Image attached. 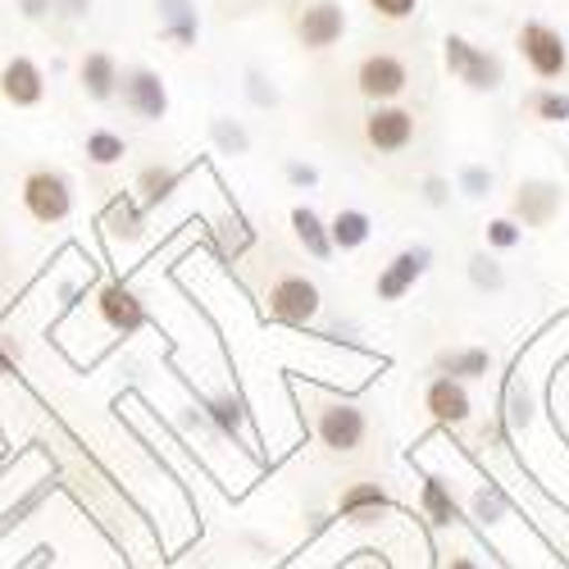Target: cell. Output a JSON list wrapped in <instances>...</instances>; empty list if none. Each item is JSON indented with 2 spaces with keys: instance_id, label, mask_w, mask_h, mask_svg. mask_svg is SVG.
I'll return each mask as SVG.
<instances>
[{
  "instance_id": "3",
  "label": "cell",
  "mask_w": 569,
  "mask_h": 569,
  "mask_svg": "<svg viewBox=\"0 0 569 569\" xmlns=\"http://www.w3.org/2000/svg\"><path fill=\"white\" fill-rule=\"evenodd\" d=\"M19 197H23V210L46 228H56L73 214V182L60 169H32L19 187Z\"/></svg>"
},
{
  "instance_id": "34",
  "label": "cell",
  "mask_w": 569,
  "mask_h": 569,
  "mask_svg": "<svg viewBox=\"0 0 569 569\" xmlns=\"http://www.w3.org/2000/svg\"><path fill=\"white\" fill-rule=\"evenodd\" d=\"M247 97L260 106V110H269V106H278V91L260 78V69H247Z\"/></svg>"
},
{
  "instance_id": "32",
  "label": "cell",
  "mask_w": 569,
  "mask_h": 569,
  "mask_svg": "<svg viewBox=\"0 0 569 569\" xmlns=\"http://www.w3.org/2000/svg\"><path fill=\"white\" fill-rule=\"evenodd\" d=\"M460 192H465L469 201L488 197V192H492V169H483V164H469V169H460Z\"/></svg>"
},
{
  "instance_id": "17",
  "label": "cell",
  "mask_w": 569,
  "mask_h": 569,
  "mask_svg": "<svg viewBox=\"0 0 569 569\" xmlns=\"http://www.w3.org/2000/svg\"><path fill=\"white\" fill-rule=\"evenodd\" d=\"M160 37L173 41L178 51H192L201 37V19L192 0H160Z\"/></svg>"
},
{
  "instance_id": "23",
  "label": "cell",
  "mask_w": 569,
  "mask_h": 569,
  "mask_svg": "<svg viewBox=\"0 0 569 569\" xmlns=\"http://www.w3.org/2000/svg\"><path fill=\"white\" fill-rule=\"evenodd\" d=\"M106 228L114 242H137V237L147 232V214H141V206L132 197H114L106 210Z\"/></svg>"
},
{
  "instance_id": "28",
  "label": "cell",
  "mask_w": 569,
  "mask_h": 569,
  "mask_svg": "<svg viewBox=\"0 0 569 569\" xmlns=\"http://www.w3.org/2000/svg\"><path fill=\"white\" fill-rule=\"evenodd\" d=\"M501 419L510 423V429H529V423H533V392L519 383V378H515V383H506V410H501Z\"/></svg>"
},
{
  "instance_id": "8",
  "label": "cell",
  "mask_w": 569,
  "mask_h": 569,
  "mask_svg": "<svg viewBox=\"0 0 569 569\" xmlns=\"http://www.w3.org/2000/svg\"><path fill=\"white\" fill-rule=\"evenodd\" d=\"M429 264H433V251L429 247H406V251H397L383 269H378V278H373V297L378 301H406L410 292H415V282L429 273Z\"/></svg>"
},
{
  "instance_id": "22",
  "label": "cell",
  "mask_w": 569,
  "mask_h": 569,
  "mask_svg": "<svg viewBox=\"0 0 569 569\" xmlns=\"http://www.w3.org/2000/svg\"><path fill=\"white\" fill-rule=\"evenodd\" d=\"M419 510L423 519H429L433 529H451L456 519H460V506L451 497V488L438 479V473H423V492H419Z\"/></svg>"
},
{
  "instance_id": "36",
  "label": "cell",
  "mask_w": 569,
  "mask_h": 569,
  "mask_svg": "<svg viewBox=\"0 0 569 569\" xmlns=\"http://www.w3.org/2000/svg\"><path fill=\"white\" fill-rule=\"evenodd\" d=\"M51 6H56L64 19H87V14H91V0H51Z\"/></svg>"
},
{
  "instance_id": "26",
  "label": "cell",
  "mask_w": 569,
  "mask_h": 569,
  "mask_svg": "<svg viewBox=\"0 0 569 569\" xmlns=\"http://www.w3.org/2000/svg\"><path fill=\"white\" fill-rule=\"evenodd\" d=\"M206 415H210V423H214V429L237 447V442H242V401H237V397H210L206 401Z\"/></svg>"
},
{
  "instance_id": "5",
  "label": "cell",
  "mask_w": 569,
  "mask_h": 569,
  "mask_svg": "<svg viewBox=\"0 0 569 569\" xmlns=\"http://www.w3.org/2000/svg\"><path fill=\"white\" fill-rule=\"evenodd\" d=\"M515 46H519V56H525V64L533 69V78H542V82L565 78V69H569V46H565V37H560L551 23L529 19L525 28H519Z\"/></svg>"
},
{
  "instance_id": "30",
  "label": "cell",
  "mask_w": 569,
  "mask_h": 569,
  "mask_svg": "<svg viewBox=\"0 0 569 569\" xmlns=\"http://www.w3.org/2000/svg\"><path fill=\"white\" fill-rule=\"evenodd\" d=\"M469 282L479 292H501L506 288V269L488 251H479V256H469Z\"/></svg>"
},
{
  "instance_id": "27",
  "label": "cell",
  "mask_w": 569,
  "mask_h": 569,
  "mask_svg": "<svg viewBox=\"0 0 569 569\" xmlns=\"http://www.w3.org/2000/svg\"><path fill=\"white\" fill-rule=\"evenodd\" d=\"M525 106H529L533 119H542V123H569V91H560V87H538V91H529Z\"/></svg>"
},
{
  "instance_id": "40",
  "label": "cell",
  "mask_w": 569,
  "mask_h": 569,
  "mask_svg": "<svg viewBox=\"0 0 569 569\" xmlns=\"http://www.w3.org/2000/svg\"><path fill=\"white\" fill-rule=\"evenodd\" d=\"M447 569H479V560H473V556H456Z\"/></svg>"
},
{
  "instance_id": "16",
  "label": "cell",
  "mask_w": 569,
  "mask_h": 569,
  "mask_svg": "<svg viewBox=\"0 0 569 569\" xmlns=\"http://www.w3.org/2000/svg\"><path fill=\"white\" fill-rule=\"evenodd\" d=\"M383 510H392V492L383 483H351L342 497H338V515L347 525H369Z\"/></svg>"
},
{
  "instance_id": "35",
  "label": "cell",
  "mask_w": 569,
  "mask_h": 569,
  "mask_svg": "<svg viewBox=\"0 0 569 569\" xmlns=\"http://www.w3.org/2000/svg\"><path fill=\"white\" fill-rule=\"evenodd\" d=\"M288 182L292 187H315L319 182V169L315 164H301V160H288Z\"/></svg>"
},
{
  "instance_id": "29",
  "label": "cell",
  "mask_w": 569,
  "mask_h": 569,
  "mask_svg": "<svg viewBox=\"0 0 569 569\" xmlns=\"http://www.w3.org/2000/svg\"><path fill=\"white\" fill-rule=\"evenodd\" d=\"M210 137H214V147L223 156H247L251 151V132L242 123H232V119H214L210 123Z\"/></svg>"
},
{
  "instance_id": "7",
  "label": "cell",
  "mask_w": 569,
  "mask_h": 569,
  "mask_svg": "<svg viewBox=\"0 0 569 569\" xmlns=\"http://www.w3.org/2000/svg\"><path fill=\"white\" fill-rule=\"evenodd\" d=\"M119 97H123V110L141 123H160L169 114V87L156 69L137 64V69H123L119 73Z\"/></svg>"
},
{
  "instance_id": "6",
  "label": "cell",
  "mask_w": 569,
  "mask_h": 569,
  "mask_svg": "<svg viewBox=\"0 0 569 569\" xmlns=\"http://www.w3.org/2000/svg\"><path fill=\"white\" fill-rule=\"evenodd\" d=\"M356 87H360V97H365L369 106H392L401 91L410 87V69H406V60L392 56V51H373V56L360 60Z\"/></svg>"
},
{
  "instance_id": "21",
  "label": "cell",
  "mask_w": 569,
  "mask_h": 569,
  "mask_svg": "<svg viewBox=\"0 0 569 569\" xmlns=\"http://www.w3.org/2000/svg\"><path fill=\"white\" fill-rule=\"evenodd\" d=\"M433 365H438V373L456 378V383H469V378H488L492 356L483 347H447V351H438Z\"/></svg>"
},
{
  "instance_id": "9",
  "label": "cell",
  "mask_w": 569,
  "mask_h": 569,
  "mask_svg": "<svg viewBox=\"0 0 569 569\" xmlns=\"http://www.w3.org/2000/svg\"><path fill=\"white\" fill-rule=\"evenodd\" d=\"M365 141L378 156H401L415 147V114L401 106H373L365 114Z\"/></svg>"
},
{
  "instance_id": "11",
  "label": "cell",
  "mask_w": 569,
  "mask_h": 569,
  "mask_svg": "<svg viewBox=\"0 0 569 569\" xmlns=\"http://www.w3.org/2000/svg\"><path fill=\"white\" fill-rule=\"evenodd\" d=\"M560 187L547 182V178H525L515 187V223L519 228H547L556 214H560Z\"/></svg>"
},
{
  "instance_id": "39",
  "label": "cell",
  "mask_w": 569,
  "mask_h": 569,
  "mask_svg": "<svg viewBox=\"0 0 569 569\" xmlns=\"http://www.w3.org/2000/svg\"><path fill=\"white\" fill-rule=\"evenodd\" d=\"M23 19H46V10H51V0H19Z\"/></svg>"
},
{
  "instance_id": "4",
  "label": "cell",
  "mask_w": 569,
  "mask_h": 569,
  "mask_svg": "<svg viewBox=\"0 0 569 569\" xmlns=\"http://www.w3.org/2000/svg\"><path fill=\"white\" fill-rule=\"evenodd\" d=\"M315 438L323 442V451L333 456H351L365 447L369 438V419L356 401H319V415H315Z\"/></svg>"
},
{
  "instance_id": "25",
  "label": "cell",
  "mask_w": 569,
  "mask_h": 569,
  "mask_svg": "<svg viewBox=\"0 0 569 569\" xmlns=\"http://www.w3.org/2000/svg\"><path fill=\"white\" fill-rule=\"evenodd\" d=\"M469 510H473V519H479V525H501V519L515 510V501H510L497 483H483V488H473Z\"/></svg>"
},
{
  "instance_id": "15",
  "label": "cell",
  "mask_w": 569,
  "mask_h": 569,
  "mask_svg": "<svg viewBox=\"0 0 569 569\" xmlns=\"http://www.w3.org/2000/svg\"><path fill=\"white\" fill-rule=\"evenodd\" d=\"M119 60L110 56V51H87L82 60H78V87L87 91V101H114L119 97Z\"/></svg>"
},
{
  "instance_id": "31",
  "label": "cell",
  "mask_w": 569,
  "mask_h": 569,
  "mask_svg": "<svg viewBox=\"0 0 569 569\" xmlns=\"http://www.w3.org/2000/svg\"><path fill=\"white\" fill-rule=\"evenodd\" d=\"M519 242H525V228H519L510 214H501V219L488 223V247L492 251H515Z\"/></svg>"
},
{
  "instance_id": "37",
  "label": "cell",
  "mask_w": 569,
  "mask_h": 569,
  "mask_svg": "<svg viewBox=\"0 0 569 569\" xmlns=\"http://www.w3.org/2000/svg\"><path fill=\"white\" fill-rule=\"evenodd\" d=\"M423 201H429V206H447V178H429V182H423Z\"/></svg>"
},
{
  "instance_id": "1",
  "label": "cell",
  "mask_w": 569,
  "mask_h": 569,
  "mask_svg": "<svg viewBox=\"0 0 569 569\" xmlns=\"http://www.w3.org/2000/svg\"><path fill=\"white\" fill-rule=\"evenodd\" d=\"M442 64H447V73L460 78L469 91H497V87L506 82L501 56L483 51V46H473V41L460 37V32H451V37L442 41Z\"/></svg>"
},
{
  "instance_id": "14",
  "label": "cell",
  "mask_w": 569,
  "mask_h": 569,
  "mask_svg": "<svg viewBox=\"0 0 569 569\" xmlns=\"http://www.w3.org/2000/svg\"><path fill=\"white\" fill-rule=\"evenodd\" d=\"M423 410H429L433 423H442V429H460V423H469V415H473V397L465 383L438 373V378H429V388H423Z\"/></svg>"
},
{
  "instance_id": "18",
  "label": "cell",
  "mask_w": 569,
  "mask_h": 569,
  "mask_svg": "<svg viewBox=\"0 0 569 569\" xmlns=\"http://www.w3.org/2000/svg\"><path fill=\"white\" fill-rule=\"evenodd\" d=\"M182 169H173V164H147V169H141L137 173V206L141 210H160L164 201H173V192H178V187H182Z\"/></svg>"
},
{
  "instance_id": "33",
  "label": "cell",
  "mask_w": 569,
  "mask_h": 569,
  "mask_svg": "<svg viewBox=\"0 0 569 569\" xmlns=\"http://www.w3.org/2000/svg\"><path fill=\"white\" fill-rule=\"evenodd\" d=\"M369 10L378 19H388V23H406L419 10V0H369Z\"/></svg>"
},
{
  "instance_id": "12",
  "label": "cell",
  "mask_w": 569,
  "mask_h": 569,
  "mask_svg": "<svg viewBox=\"0 0 569 569\" xmlns=\"http://www.w3.org/2000/svg\"><path fill=\"white\" fill-rule=\"evenodd\" d=\"M0 97H6L14 110H37L46 101V73L32 56H14L0 69Z\"/></svg>"
},
{
  "instance_id": "2",
  "label": "cell",
  "mask_w": 569,
  "mask_h": 569,
  "mask_svg": "<svg viewBox=\"0 0 569 569\" xmlns=\"http://www.w3.org/2000/svg\"><path fill=\"white\" fill-rule=\"evenodd\" d=\"M264 310H269V319L288 323V328H310L323 310V297L306 273H278L264 292Z\"/></svg>"
},
{
  "instance_id": "10",
  "label": "cell",
  "mask_w": 569,
  "mask_h": 569,
  "mask_svg": "<svg viewBox=\"0 0 569 569\" xmlns=\"http://www.w3.org/2000/svg\"><path fill=\"white\" fill-rule=\"evenodd\" d=\"M347 37V10L338 0H315V6L301 10L297 19V41L306 51H328V46H338Z\"/></svg>"
},
{
  "instance_id": "19",
  "label": "cell",
  "mask_w": 569,
  "mask_h": 569,
  "mask_svg": "<svg viewBox=\"0 0 569 569\" xmlns=\"http://www.w3.org/2000/svg\"><path fill=\"white\" fill-rule=\"evenodd\" d=\"M288 223H292V237L306 247V256H310V260H319V264H323V260H333V256H338V251H333V242H328V223H323L310 206H292V219H288Z\"/></svg>"
},
{
  "instance_id": "38",
  "label": "cell",
  "mask_w": 569,
  "mask_h": 569,
  "mask_svg": "<svg viewBox=\"0 0 569 569\" xmlns=\"http://www.w3.org/2000/svg\"><path fill=\"white\" fill-rule=\"evenodd\" d=\"M14 365H19V347L6 342V333H0V373H14Z\"/></svg>"
},
{
  "instance_id": "24",
  "label": "cell",
  "mask_w": 569,
  "mask_h": 569,
  "mask_svg": "<svg viewBox=\"0 0 569 569\" xmlns=\"http://www.w3.org/2000/svg\"><path fill=\"white\" fill-rule=\"evenodd\" d=\"M82 156L97 164V169H110V164H119L128 156V141L114 128H91L87 141H82Z\"/></svg>"
},
{
  "instance_id": "13",
  "label": "cell",
  "mask_w": 569,
  "mask_h": 569,
  "mask_svg": "<svg viewBox=\"0 0 569 569\" xmlns=\"http://www.w3.org/2000/svg\"><path fill=\"white\" fill-rule=\"evenodd\" d=\"M97 310L119 338H132V333H141V328L151 323L147 306H141V297L128 288V282H106V288L97 292Z\"/></svg>"
},
{
  "instance_id": "20",
  "label": "cell",
  "mask_w": 569,
  "mask_h": 569,
  "mask_svg": "<svg viewBox=\"0 0 569 569\" xmlns=\"http://www.w3.org/2000/svg\"><path fill=\"white\" fill-rule=\"evenodd\" d=\"M369 237H373V219L356 206H347L328 219V242H333V251H360Z\"/></svg>"
}]
</instances>
